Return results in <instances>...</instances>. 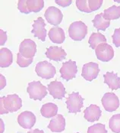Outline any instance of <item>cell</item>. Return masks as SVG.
Instances as JSON below:
<instances>
[{
	"label": "cell",
	"instance_id": "52a82bcc",
	"mask_svg": "<svg viewBox=\"0 0 120 133\" xmlns=\"http://www.w3.org/2000/svg\"><path fill=\"white\" fill-rule=\"evenodd\" d=\"M59 72L62 78L66 81L75 78L78 72V66L76 65V62L72 61H68L66 62H64L59 70Z\"/></svg>",
	"mask_w": 120,
	"mask_h": 133
},
{
	"label": "cell",
	"instance_id": "30bf717a",
	"mask_svg": "<svg viewBox=\"0 0 120 133\" xmlns=\"http://www.w3.org/2000/svg\"><path fill=\"white\" fill-rule=\"evenodd\" d=\"M100 73L99 65L94 62H89L85 64L82 67V73L81 76L84 80L87 81H92L96 79Z\"/></svg>",
	"mask_w": 120,
	"mask_h": 133
},
{
	"label": "cell",
	"instance_id": "f1b7e54d",
	"mask_svg": "<svg viewBox=\"0 0 120 133\" xmlns=\"http://www.w3.org/2000/svg\"><path fill=\"white\" fill-rule=\"evenodd\" d=\"M76 6L81 12H86V13L91 12L88 6V0H77Z\"/></svg>",
	"mask_w": 120,
	"mask_h": 133
},
{
	"label": "cell",
	"instance_id": "44dd1931",
	"mask_svg": "<svg viewBox=\"0 0 120 133\" xmlns=\"http://www.w3.org/2000/svg\"><path fill=\"white\" fill-rule=\"evenodd\" d=\"M41 115L45 118H52L57 115L58 107L52 103H47L43 104L40 109Z\"/></svg>",
	"mask_w": 120,
	"mask_h": 133
},
{
	"label": "cell",
	"instance_id": "ffe728a7",
	"mask_svg": "<svg viewBox=\"0 0 120 133\" xmlns=\"http://www.w3.org/2000/svg\"><path fill=\"white\" fill-rule=\"evenodd\" d=\"M13 62V54L7 48L0 49V66L2 68L9 67Z\"/></svg>",
	"mask_w": 120,
	"mask_h": 133
},
{
	"label": "cell",
	"instance_id": "3957f363",
	"mask_svg": "<svg viewBox=\"0 0 120 133\" xmlns=\"http://www.w3.org/2000/svg\"><path fill=\"white\" fill-rule=\"evenodd\" d=\"M87 34V27L81 21L71 23L68 28L69 37L74 41H82Z\"/></svg>",
	"mask_w": 120,
	"mask_h": 133
},
{
	"label": "cell",
	"instance_id": "9c48e42d",
	"mask_svg": "<svg viewBox=\"0 0 120 133\" xmlns=\"http://www.w3.org/2000/svg\"><path fill=\"white\" fill-rule=\"evenodd\" d=\"M19 53L26 58H34L37 53L36 43L31 39H25L19 46Z\"/></svg>",
	"mask_w": 120,
	"mask_h": 133
},
{
	"label": "cell",
	"instance_id": "f546056e",
	"mask_svg": "<svg viewBox=\"0 0 120 133\" xmlns=\"http://www.w3.org/2000/svg\"><path fill=\"white\" fill-rule=\"evenodd\" d=\"M103 4V0H88V6L91 12L98 10Z\"/></svg>",
	"mask_w": 120,
	"mask_h": 133
},
{
	"label": "cell",
	"instance_id": "7402d4cb",
	"mask_svg": "<svg viewBox=\"0 0 120 133\" xmlns=\"http://www.w3.org/2000/svg\"><path fill=\"white\" fill-rule=\"evenodd\" d=\"M94 28H96L98 31H106L108 27L110 25V21L106 20L103 18V13H100L96 15L95 18L92 20Z\"/></svg>",
	"mask_w": 120,
	"mask_h": 133
},
{
	"label": "cell",
	"instance_id": "e575fe53",
	"mask_svg": "<svg viewBox=\"0 0 120 133\" xmlns=\"http://www.w3.org/2000/svg\"><path fill=\"white\" fill-rule=\"evenodd\" d=\"M0 84H1L0 90H2L6 86V80H5V77L2 74L0 75Z\"/></svg>",
	"mask_w": 120,
	"mask_h": 133
},
{
	"label": "cell",
	"instance_id": "d590c367",
	"mask_svg": "<svg viewBox=\"0 0 120 133\" xmlns=\"http://www.w3.org/2000/svg\"><path fill=\"white\" fill-rule=\"evenodd\" d=\"M27 133H45L43 130H40V129H34V130H30V131H29Z\"/></svg>",
	"mask_w": 120,
	"mask_h": 133
},
{
	"label": "cell",
	"instance_id": "5bb4252c",
	"mask_svg": "<svg viewBox=\"0 0 120 133\" xmlns=\"http://www.w3.org/2000/svg\"><path fill=\"white\" fill-rule=\"evenodd\" d=\"M33 29L31 33L34 35V37L37 38L41 41H45L46 37V30L45 29L46 23L43 18L39 17L33 23Z\"/></svg>",
	"mask_w": 120,
	"mask_h": 133
},
{
	"label": "cell",
	"instance_id": "d6a6232c",
	"mask_svg": "<svg viewBox=\"0 0 120 133\" xmlns=\"http://www.w3.org/2000/svg\"><path fill=\"white\" fill-rule=\"evenodd\" d=\"M55 2L56 4L59 5L60 6H62L63 8L69 6L72 2L71 0H55Z\"/></svg>",
	"mask_w": 120,
	"mask_h": 133
},
{
	"label": "cell",
	"instance_id": "8992f818",
	"mask_svg": "<svg viewBox=\"0 0 120 133\" xmlns=\"http://www.w3.org/2000/svg\"><path fill=\"white\" fill-rule=\"evenodd\" d=\"M97 58L103 62H109L114 57V50L107 43L99 44L95 49Z\"/></svg>",
	"mask_w": 120,
	"mask_h": 133
},
{
	"label": "cell",
	"instance_id": "9a60e30c",
	"mask_svg": "<svg viewBox=\"0 0 120 133\" xmlns=\"http://www.w3.org/2000/svg\"><path fill=\"white\" fill-rule=\"evenodd\" d=\"M67 54L66 51L58 46H51L46 49V56L50 59L56 62L62 61L66 57Z\"/></svg>",
	"mask_w": 120,
	"mask_h": 133
},
{
	"label": "cell",
	"instance_id": "cb8c5ba5",
	"mask_svg": "<svg viewBox=\"0 0 120 133\" xmlns=\"http://www.w3.org/2000/svg\"><path fill=\"white\" fill-rule=\"evenodd\" d=\"M103 18L108 20H116L120 18V6L112 5L103 12Z\"/></svg>",
	"mask_w": 120,
	"mask_h": 133
},
{
	"label": "cell",
	"instance_id": "6da1fadb",
	"mask_svg": "<svg viewBox=\"0 0 120 133\" xmlns=\"http://www.w3.org/2000/svg\"><path fill=\"white\" fill-rule=\"evenodd\" d=\"M22 107V99L17 94H11L2 96L0 99V113L1 115L14 112Z\"/></svg>",
	"mask_w": 120,
	"mask_h": 133
},
{
	"label": "cell",
	"instance_id": "5b68a950",
	"mask_svg": "<svg viewBox=\"0 0 120 133\" xmlns=\"http://www.w3.org/2000/svg\"><path fill=\"white\" fill-rule=\"evenodd\" d=\"M35 72L37 73V76L41 78L49 80L53 78L55 75L56 70L52 64L43 61L37 64L35 67Z\"/></svg>",
	"mask_w": 120,
	"mask_h": 133
},
{
	"label": "cell",
	"instance_id": "e0dca14e",
	"mask_svg": "<svg viewBox=\"0 0 120 133\" xmlns=\"http://www.w3.org/2000/svg\"><path fill=\"white\" fill-rule=\"evenodd\" d=\"M48 129H50L53 132H63L66 129V119L64 116L60 114L54 116L50 122Z\"/></svg>",
	"mask_w": 120,
	"mask_h": 133
},
{
	"label": "cell",
	"instance_id": "277c9868",
	"mask_svg": "<svg viewBox=\"0 0 120 133\" xmlns=\"http://www.w3.org/2000/svg\"><path fill=\"white\" fill-rule=\"evenodd\" d=\"M84 99L81 96L79 93L73 92L70 93L66 99L67 109L70 113H78L80 112L84 106Z\"/></svg>",
	"mask_w": 120,
	"mask_h": 133
},
{
	"label": "cell",
	"instance_id": "484cf974",
	"mask_svg": "<svg viewBox=\"0 0 120 133\" xmlns=\"http://www.w3.org/2000/svg\"><path fill=\"white\" fill-rule=\"evenodd\" d=\"M109 127L114 133H120V114H116L110 118Z\"/></svg>",
	"mask_w": 120,
	"mask_h": 133
},
{
	"label": "cell",
	"instance_id": "2e32d148",
	"mask_svg": "<svg viewBox=\"0 0 120 133\" xmlns=\"http://www.w3.org/2000/svg\"><path fill=\"white\" fill-rule=\"evenodd\" d=\"M102 115V111L100 107L97 105L91 104L87 107L84 111V118L90 122H93L100 119Z\"/></svg>",
	"mask_w": 120,
	"mask_h": 133
},
{
	"label": "cell",
	"instance_id": "8fae6325",
	"mask_svg": "<svg viewBox=\"0 0 120 133\" xmlns=\"http://www.w3.org/2000/svg\"><path fill=\"white\" fill-rule=\"evenodd\" d=\"M44 17L46 18L48 23L55 26H57L62 22L63 15L62 13L61 10H59L58 8L54 6H50L46 10L44 13Z\"/></svg>",
	"mask_w": 120,
	"mask_h": 133
},
{
	"label": "cell",
	"instance_id": "836d02e7",
	"mask_svg": "<svg viewBox=\"0 0 120 133\" xmlns=\"http://www.w3.org/2000/svg\"><path fill=\"white\" fill-rule=\"evenodd\" d=\"M7 38H8L7 33L5 31H4L2 29H1L0 30V41H1L0 44H1V46H2V45H4L5 44Z\"/></svg>",
	"mask_w": 120,
	"mask_h": 133
},
{
	"label": "cell",
	"instance_id": "1f68e13d",
	"mask_svg": "<svg viewBox=\"0 0 120 133\" xmlns=\"http://www.w3.org/2000/svg\"><path fill=\"white\" fill-rule=\"evenodd\" d=\"M113 43L116 48H120V28H116L112 36Z\"/></svg>",
	"mask_w": 120,
	"mask_h": 133
},
{
	"label": "cell",
	"instance_id": "4dcf8cb0",
	"mask_svg": "<svg viewBox=\"0 0 120 133\" xmlns=\"http://www.w3.org/2000/svg\"><path fill=\"white\" fill-rule=\"evenodd\" d=\"M18 10L24 14H30L27 6V0H19L18 2Z\"/></svg>",
	"mask_w": 120,
	"mask_h": 133
},
{
	"label": "cell",
	"instance_id": "d4e9b609",
	"mask_svg": "<svg viewBox=\"0 0 120 133\" xmlns=\"http://www.w3.org/2000/svg\"><path fill=\"white\" fill-rule=\"evenodd\" d=\"M27 9L29 12L37 13L44 7L43 0H27Z\"/></svg>",
	"mask_w": 120,
	"mask_h": 133
},
{
	"label": "cell",
	"instance_id": "ba28073f",
	"mask_svg": "<svg viewBox=\"0 0 120 133\" xmlns=\"http://www.w3.org/2000/svg\"><path fill=\"white\" fill-rule=\"evenodd\" d=\"M102 105L107 112H114L119 107V99L114 93H107L101 99Z\"/></svg>",
	"mask_w": 120,
	"mask_h": 133
},
{
	"label": "cell",
	"instance_id": "603a6c76",
	"mask_svg": "<svg viewBox=\"0 0 120 133\" xmlns=\"http://www.w3.org/2000/svg\"><path fill=\"white\" fill-rule=\"evenodd\" d=\"M106 42H107L106 37L100 32L92 33L89 38V40H88L90 47L93 50H95L99 44H103V43H106Z\"/></svg>",
	"mask_w": 120,
	"mask_h": 133
},
{
	"label": "cell",
	"instance_id": "4316f807",
	"mask_svg": "<svg viewBox=\"0 0 120 133\" xmlns=\"http://www.w3.org/2000/svg\"><path fill=\"white\" fill-rule=\"evenodd\" d=\"M33 63V58H26L21 53L17 54V64L21 67H27Z\"/></svg>",
	"mask_w": 120,
	"mask_h": 133
},
{
	"label": "cell",
	"instance_id": "7c38bea8",
	"mask_svg": "<svg viewBox=\"0 0 120 133\" xmlns=\"http://www.w3.org/2000/svg\"><path fill=\"white\" fill-rule=\"evenodd\" d=\"M47 89L49 90L50 94L54 99H62L65 97V95L66 93L64 85L58 80H54L50 82L47 85Z\"/></svg>",
	"mask_w": 120,
	"mask_h": 133
},
{
	"label": "cell",
	"instance_id": "4fadbf2b",
	"mask_svg": "<svg viewBox=\"0 0 120 133\" xmlns=\"http://www.w3.org/2000/svg\"><path fill=\"white\" fill-rule=\"evenodd\" d=\"M36 120L37 119L35 115L30 111L22 112L21 113L19 114L18 117V124L24 129H30L32 127H34V125L36 123Z\"/></svg>",
	"mask_w": 120,
	"mask_h": 133
},
{
	"label": "cell",
	"instance_id": "7a4b0ae2",
	"mask_svg": "<svg viewBox=\"0 0 120 133\" xmlns=\"http://www.w3.org/2000/svg\"><path fill=\"white\" fill-rule=\"evenodd\" d=\"M29 97L34 100H42L47 95V88L40 81H33L29 83L27 88Z\"/></svg>",
	"mask_w": 120,
	"mask_h": 133
},
{
	"label": "cell",
	"instance_id": "83f0119b",
	"mask_svg": "<svg viewBox=\"0 0 120 133\" xmlns=\"http://www.w3.org/2000/svg\"><path fill=\"white\" fill-rule=\"evenodd\" d=\"M87 133H107V130L105 128V125L97 123L88 128Z\"/></svg>",
	"mask_w": 120,
	"mask_h": 133
},
{
	"label": "cell",
	"instance_id": "ac0fdd59",
	"mask_svg": "<svg viewBox=\"0 0 120 133\" xmlns=\"http://www.w3.org/2000/svg\"><path fill=\"white\" fill-rule=\"evenodd\" d=\"M104 83L108 85L109 88L112 90H117L120 89V78L117 74L114 72H107L103 75Z\"/></svg>",
	"mask_w": 120,
	"mask_h": 133
},
{
	"label": "cell",
	"instance_id": "d6986e66",
	"mask_svg": "<svg viewBox=\"0 0 120 133\" xmlns=\"http://www.w3.org/2000/svg\"><path fill=\"white\" fill-rule=\"evenodd\" d=\"M48 36L50 39L55 44H62L66 40L65 32L63 29L59 27H53L50 28Z\"/></svg>",
	"mask_w": 120,
	"mask_h": 133
},
{
	"label": "cell",
	"instance_id": "74e56055",
	"mask_svg": "<svg viewBox=\"0 0 120 133\" xmlns=\"http://www.w3.org/2000/svg\"><path fill=\"white\" fill-rule=\"evenodd\" d=\"M77 133H79V132H77Z\"/></svg>",
	"mask_w": 120,
	"mask_h": 133
},
{
	"label": "cell",
	"instance_id": "8d00e7d4",
	"mask_svg": "<svg viewBox=\"0 0 120 133\" xmlns=\"http://www.w3.org/2000/svg\"><path fill=\"white\" fill-rule=\"evenodd\" d=\"M0 122H1V132H0V133H3L4 129H5V125H4V122H3L2 119H0Z\"/></svg>",
	"mask_w": 120,
	"mask_h": 133
}]
</instances>
